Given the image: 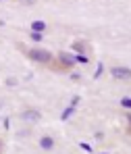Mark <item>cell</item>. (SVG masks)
Segmentation results:
<instances>
[{"instance_id":"cell-1","label":"cell","mask_w":131,"mask_h":154,"mask_svg":"<svg viewBox=\"0 0 131 154\" xmlns=\"http://www.w3.org/2000/svg\"><path fill=\"white\" fill-rule=\"evenodd\" d=\"M27 56L35 63H42V65L52 63V52L44 50V48H31V50H27Z\"/></svg>"},{"instance_id":"cell-2","label":"cell","mask_w":131,"mask_h":154,"mask_svg":"<svg viewBox=\"0 0 131 154\" xmlns=\"http://www.w3.org/2000/svg\"><path fill=\"white\" fill-rule=\"evenodd\" d=\"M110 75L117 77V79H131V69L129 67H112Z\"/></svg>"},{"instance_id":"cell-3","label":"cell","mask_w":131,"mask_h":154,"mask_svg":"<svg viewBox=\"0 0 131 154\" xmlns=\"http://www.w3.org/2000/svg\"><path fill=\"white\" fill-rule=\"evenodd\" d=\"M40 112L38 110H25L23 115H21V119H25V121H40Z\"/></svg>"},{"instance_id":"cell-4","label":"cell","mask_w":131,"mask_h":154,"mask_svg":"<svg viewBox=\"0 0 131 154\" xmlns=\"http://www.w3.org/2000/svg\"><path fill=\"white\" fill-rule=\"evenodd\" d=\"M58 58H60V63H62V67H73V56L71 54H67V52H60L58 54Z\"/></svg>"},{"instance_id":"cell-5","label":"cell","mask_w":131,"mask_h":154,"mask_svg":"<svg viewBox=\"0 0 131 154\" xmlns=\"http://www.w3.org/2000/svg\"><path fill=\"white\" fill-rule=\"evenodd\" d=\"M40 146H42L44 150H52V146H54V140L50 137V135H44V137L40 140Z\"/></svg>"},{"instance_id":"cell-6","label":"cell","mask_w":131,"mask_h":154,"mask_svg":"<svg viewBox=\"0 0 131 154\" xmlns=\"http://www.w3.org/2000/svg\"><path fill=\"white\" fill-rule=\"evenodd\" d=\"M31 29L38 31V33H42V31L46 29V23H44V21H33V23H31Z\"/></svg>"},{"instance_id":"cell-7","label":"cell","mask_w":131,"mask_h":154,"mask_svg":"<svg viewBox=\"0 0 131 154\" xmlns=\"http://www.w3.org/2000/svg\"><path fill=\"white\" fill-rule=\"evenodd\" d=\"M121 106H123V108H131V98H123V100H121Z\"/></svg>"},{"instance_id":"cell-8","label":"cell","mask_w":131,"mask_h":154,"mask_svg":"<svg viewBox=\"0 0 131 154\" xmlns=\"http://www.w3.org/2000/svg\"><path fill=\"white\" fill-rule=\"evenodd\" d=\"M75 60H77V63H81V65H87V56H83V54H79Z\"/></svg>"},{"instance_id":"cell-9","label":"cell","mask_w":131,"mask_h":154,"mask_svg":"<svg viewBox=\"0 0 131 154\" xmlns=\"http://www.w3.org/2000/svg\"><path fill=\"white\" fill-rule=\"evenodd\" d=\"M31 40L40 42V40H42V33H38V31H31Z\"/></svg>"},{"instance_id":"cell-10","label":"cell","mask_w":131,"mask_h":154,"mask_svg":"<svg viewBox=\"0 0 131 154\" xmlns=\"http://www.w3.org/2000/svg\"><path fill=\"white\" fill-rule=\"evenodd\" d=\"M19 2H21V4H35L38 0H19Z\"/></svg>"},{"instance_id":"cell-11","label":"cell","mask_w":131,"mask_h":154,"mask_svg":"<svg viewBox=\"0 0 131 154\" xmlns=\"http://www.w3.org/2000/svg\"><path fill=\"white\" fill-rule=\"evenodd\" d=\"M100 73H102V65H100V67L96 69V73H94V77H100Z\"/></svg>"},{"instance_id":"cell-12","label":"cell","mask_w":131,"mask_h":154,"mask_svg":"<svg viewBox=\"0 0 131 154\" xmlns=\"http://www.w3.org/2000/svg\"><path fill=\"white\" fill-rule=\"evenodd\" d=\"M127 121H129V133H131V112H127Z\"/></svg>"}]
</instances>
